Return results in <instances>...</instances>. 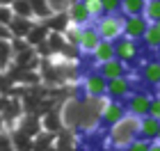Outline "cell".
Returning a JSON list of instances; mask_svg holds the SVG:
<instances>
[{
	"instance_id": "cell-1",
	"label": "cell",
	"mask_w": 160,
	"mask_h": 151,
	"mask_svg": "<svg viewBox=\"0 0 160 151\" xmlns=\"http://www.w3.org/2000/svg\"><path fill=\"white\" fill-rule=\"evenodd\" d=\"M137 135H140V117H135V114H126L114 126H110V142L119 149L133 142Z\"/></svg>"
},
{
	"instance_id": "cell-2",
	"label": "cell",
	"mask_w": 160,
	"mask_h": 151,
	"mask_svg": "<svg viewBox=\"0 0 160 151\" xmlns=\"http://www.w3.org/2000/svg\"><path fill=\"white\" fill-rule=\"evenodd\" d=\"M96 30L101 39L117 41L123 37V16L121 14H101L96 18Z\"/></svg>"
},
{
	"instance_id": "cell-3",
	"label": "cell",
	"mask_w": 160,
	"mask_h": 151,
	"mask_svg": "<svg viewBox=\"0 0 160 151\" xmlns=\"http://www.w3.org/2000/svg\"><path fill=\"white\" fill-rule=\"evenodd\" d=\"M114 55H117V60H121V62L133 64V62H137V57H140V46H137L135 39L121 37V39L114 41Z\"/></svg>"
},
{
	"instance_id": "cell-4",
	"label": "cell",
	"mask_w": 160,
	"mask_h": 151,
	"mask_svg": "<svg viewBox=\"0 0 160 151\" xmlns=\"http://www.w3.org/2000/svg\"><path fill=\"white\" fill-rule=\"evenodd\" d=\"M151 94L147 92H133L128 98H126V112L128 114H135V117H144V114H149V108H151Z\"/></svg>"
},
{
	"instance_id": "cell-5",
	"label": "cell",
	"mask_w": 160,
	"mask_h": 151,
	"mask_svg": "<svg viewBox=\"0 0 160 151\" xmlns=\"http://www.w3.org/2000/svg\"><path fill=\"white\" fill-rule=\"evenodd\" d=\"M147 28H149V21L144 18V14H140V16H123V37L140 41L144 37V32H147Z\"/></svg>"
},
{
	"instance_id": "cell-6",
	"label": "cell",
	"mask_w": 160,
	"mask_h": 151,
	"mask_svg": "<svg viewBox=\"0 0 160 151\" xmlns=\"http://www.w3.org/2000/svg\"><path fill=\"white\" fill-rule=\"evenodd\" d=\"M126 105L121 103V101H117V98H112V101H108V103L103 105V110H101V121L110 128V126H114L119 119H123L126 117Z\"/></svg>"
},
{
	"instance_id": "cell-7",
	"label": "cell",
	"mask_w": 160,
	"mask_h": 151,
	"mask_svg": "<svg viewBox=\"0 0 160 151\" xmlns=\"http://www.w3.org/2000/svg\"><path fill=\"white\" fill-rule=\"evenodd\" d=\"M101 41V34L96 30V25H82L80 28V39H78V50L85 55H92L94 48L98 46Z\"/></svg>"
},
{
	"instance_id": "cell-8",
	"label": "cell",
	"mask_w": 160,
	"mask_h": 151,
	"mask_svg": "<svg viewBox=\"0 0 160 151\" xmlns=\"http://www.w3.org/2000/svg\"><path fill=\"white\" fill-rule=\"evenodd\" d=\"M85 94L89 98H103V96H108V78L101 76L98 71H96V73H89L85 78Z\"/></svg>"
},
{
	"instance_id": "cell-9",
	"label": "cell",
	"mask_w": 160,
	"mask_h": 151,
	"mask_svg": "<svg viewBox=\"0 0 160 151\" xmlns=\"http://www.w3.org/2000/svg\"><path fill=\"white\" fill-rule=\"evenodd\" d=\"M133 94V85H130L128 76H121V78H112L108 80V96L110 98H117V101H123Z\"/></svg>"
},
{
	"instance_id": "cell-10",
	"label": "cell",
	"mask_w": 160,
	"mask_h": 151,
	"mask_svg": "<svg viewBox=\"0 0 160 151\" xmlns=\"http://www.w3.org/2000/svg\"><path fill=\"white\" fill-rule=\"evenodd\" d=\"M98 67V73L105 76L108 80H112V78H121V76H128V64L117 60V57H112V60H108L103 64H96Z\"/></svg>"
},
{
	"instance_id": "cell-11",
	"label": "cell",
	"mask_w": 160,
	"mask_h": 151,
	"mask_svg": "<svg viewBox=\"0 0 160 151\" xmlns=\"http://www.w3.org/2000/svg\"><path fill=\"white\" fill-rule=\"evenodd\" d=\"M69 21L76 23V25H80V28L92 23V16H89V12H87L82 0H73V3L69 5Z\"/></svg>"
},
{
	"instance_id": "cell-12",
	"label": "cell",
	"mask_w": 160,
	"mask_h": 151,
	"mask_svg": "<svg viewBox=\"0 0 160 151\" xmlns=\"http://www.w3.org/2000/svg\"><path fill=\"white\" fill-rule=\"evenodd\" d=\"M158 131H160V119L151 117V114L140 117V138H147V140L153 142L158 138Z\"/></svg>"
},
{
	"instance_id": "cell-13",
	"label": "cell",
	"mask_w": 160,
	"mask_h": 151,
	"mask_svg": "<svg viewBox=\"0 0 160 151\" xmlns=\"http://www.w3.org/2000/svg\"><path fill=\"white\" fill-rule=\"evenodd\" d=\"M92 57H94V62H96V64H103V62H108V60H112V57H117V55H114V41L101 39L98 46L94 48Z\"/></svg>"
},
{
	"instance_id": "cell-14",
	"label": "cell",
	"mask_w": 160,
	"mask_h": 151,
	"mask_svg": "<svg viewBox=\"0 0 160 151\" xmlns=\"http://www.w3.org/2000/svg\"><path fill=\"white\" fill-rule=\"evenodd\" d=\"M142 80L147 85H151V87H156V85L160 83V60L144 62V67H142Z\"/></svg>"
},
{
	"instance_id": "cell-15",
	"label": "cell",
	"mask_w": 160,
	"mask_h": 151,
	"mask_svg": "<svg viewBox=\"0 0 160 151\" xmlns=\"http://www.w3.org/2000/svg\"><path fill=\"white\" fill-rule=\"evenodd\" d=\"M147 0H121V14L123 16H140L144 14Z\"/></svg>"
},
{
	"instance_id": "cell-16",
	"label": "cell",
	"mask_w": 160,
	"mask_h": 151,
	"mask_svg": "<svg viewBox=\"0 0 160 151\" xmlns=\"http://www.w3.org/2000/svg\"><path fill=\"white\" fill-rule=\"evenodd\" d=\"M140 41H142L149 50H156V48L160 46V30H158V25H156V23H149L147 32H144V37H142Z\"/></svg>"
},
{
	"instance_id": "cell-17",
	"label": "cell",
	"mask_w": 160,
	"mask_h": 151,
	"mask_svg": "<svg viewBox=\"0 0 160 151\" xmlns=\"http://www.w3.org/2000/svg\"><path fill=\"white\" fill-rule=\"evenodd\" d=\"M12 9L14 16H23V18H37L32 9V0H12Z\"/></svg>"
},
{
	"instance_id": "cell-18",
	"label": "cell",
	"mask_w": 160,
	"mask_h": 151,
	"mask_svg": "<svg viewBox=\"0 0 160 151\" xmlns=\"http://www.w3.org/2000/svg\"><path fill=\"white\" fill-rule=\"evenodd\" d=\"M30 18H23V16H14L12 23H9V30L14 32V37H25L28 32L32 30V23H28Z\"/></svg>"
},
{
	"instance_id": "cell-19",
	"label": "cell",
	"mask_w": 160,
	"mask_h": 151,
	"mask_svg": "<svg viewBox=\"0 0 160 151\" xmlns=\"http://www.w3.org/2000/svg\"><path fill=\"white\" fill-rule=\"evenodd\" d=\"M144 18H147L149 23L160 21V0H147V7H144Z\"/></svg>"
},
{
	"instance_id": "cell-20",
	"label": "cell",
	"mask_w": 160,
	"mask_h": 151,
	"mask_svg": "<svg viewBox=\"0 0 160 151\" xmlns=\"http://www.w3.org/2000/svg\"><path fill=\"white\" fill-rule=\"evenodd\" d=\"M151 149V140H147V138H137L133 140V142H128L126 147H123V151H149Z\"/></svg>"
},
{
	"instance_id": "cell-21",
	"label": "cell",
	"mask_w": 160,
	"mask_h": 151,
	"mask_svg": "<svg viewBox=\"0 0 160 151\" xmlns=\"http://www.w3.org/2000/svg\"><path fill=\"white\" fill-rule=\"evenodd\" d=\"M85 7H87V12H89V16L92 18H98L101 14H103V3L101 0H82Z\"/></svg>"
},
{
	"instance_id": "cell-22",
	"label": "cell",
	"mask_w": 160,
	"mask_h": 151,
	"mask_svg": "<svg viewBox=\"0 0 160 151\" xmlns=\"http://www.w3.org/2000/svg\"><path fill=\"white\" fill-rule=\"evenodd\" d=\"M103 3V14H119L121 12V0H101Z\"/></svg>"
},
{
	"instance_id": "cell-23",
	"label": "cell",
	"mask_w": 160,
	"mask_h": 151,
	"mask_svg": "<svg viewBox=\"0 0 160 151\" xmlns=\"http://www.w3.org/2000/svg\"><path fill=\"white\" fill-rule=\"evenodd\" d=\"M12 18H14V9H12V5H9V7H7V5H0V23L9 25V23H12Z\"/></svg>"
},
{
	"instance_id": "cell-24",
	"label": "cell",
	"mask_w": 160,
	"mask_h": 151,
	"mask_svg": "<svg viewBox=\"0 0 160 151\" xmlns=\"http://www.w3.org/2000/svg\"><path fill=\"white\" fill-rule=\"evenodd\" d=\"M149 114H151V117H156V119H160V96H153V98H151Z\"/></svg>"
},
{
	"instance_id": "cell-25",
	"label": "cell",
	"mask_w": 160,
	"mask_h": 151,
	"mask_svg": "<svg viewBox=\"0 0 160 151\" xmlns=\"http://www.w3.org/2000/svg\"><path fill=\"white\" fill-rule=\"evenodd\" d=\"M0 151H9V140L5 135H0Z\"/></svg>"
},
{
	"instance_id": "cell-26",
	"label": "cell",
	"mask_w": 160,
	"mask_h": 151,
	"mask_svg": "<svg viewBox=\"0 0 160 151\" xmlns=\"http://www.w3.org/2000/svg\"><path fill=\"white\" fill-rule=\"evenodd\" d=\"M5 37H9V25L0 23V39H5Z\"/></svg>"
},
{
	"instance_id": "cell-27",
	"label": "cell",
	"mask_w": 160,
	"mask_h": 151,
	"mask_svg": "<svg viewBox=\"0 0 160 151\" xmlns=\"http://www.w3.org/2000/svg\"><path fill=\"white\" fill-rule=\"evenodd\" d=\"M149 151H160V142L153 140V142H151V149H149Z\"/></svg>"
},
{
	"instance_id": "cell-28",
	"label": "cell",
	"mask_w": 160,
	"mask_h": 151,
	"mask_svg": "<svg viewBox=\"0 0 160 151\" xmlns=\"http://www.w3.org/2000/svg\"><path fill=\"white\" fill-rule=\"evenodd\" d=\"M156 60H160V46L156 48Z\"/></svg>"
},
{
	"instance_id": "cell-29",
	"label": "cell",
	"mask_w": 160,
	"mask_h": 151,
	"mask_svg": "<svg viewBox=\"0 0 160 151\" xmlns=\"http://www.w3.org/2000/svg\"><path fill=\"white\" fill-rule=\"evenodd\" d=\"M156 96H160V83L156 85Z\"/></svg>"
},
{
	"instance_id": "cell-30",
	"label": "cell",
	"mask_w": 160,
	"mask_h": 151,
	"mask_svg": "<svg viewBox=\"0 0 160 151\" xmlns=\"http://www.w3.org/2000/svg\"><path fill=\"white\" fill-rule=\"evenodd\" d=\"M156 25H158V30H160V21H156Z\"/></svg>"
},
{
	"instance_id": "cell-31",
	"label": "cell",
	"mask_w": 160,
	"mask_h": 151,
	"mask_svg": "<svg viewBox=\"0 0 160 151\" xmlns=\"http://www.w3.org/2000/svg\"><path fill=\"white\" fill-rule=\"evenodd\" d=\"M156 140H158V142H160V131H158V138H156Z\"/></svg>"
}]
</instances>
